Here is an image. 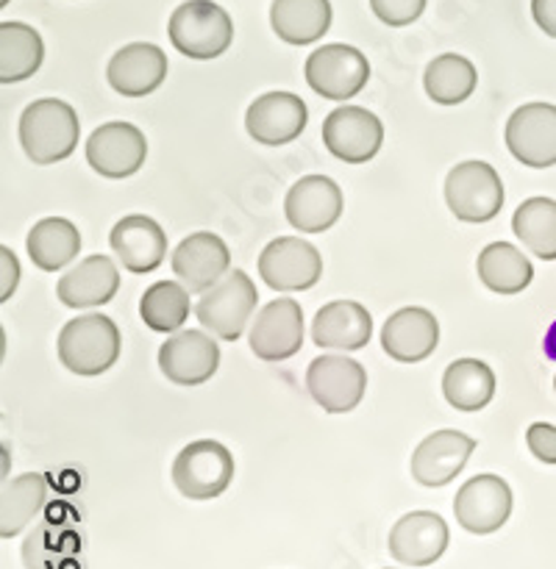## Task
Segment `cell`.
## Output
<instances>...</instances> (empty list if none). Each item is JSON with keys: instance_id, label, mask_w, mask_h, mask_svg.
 Returning <instances> with one entry per match:
<instances>
[{"instance_id": "cell-16", "label": "cell", "mask_w": 556, "mask_h": 569, "mask_svg": "<svg viewBox=\"0 0 556 569\" xmlns=\"http://www.w3.org/2000/svg\"><path fill=\"white\" fill-rule=\"evenodd\" d=\"M448 522L437 511H409L389 528L387 548L404 567H428L448 550Z\"/></svg>"}, {"instance_id": "cell-28", "label": "cell", "mask_w": 556, "mask_h": 569, "mask_svg": "<svg viewBox=\"0 0 556 569\" xmlns=\"http://www.w3.org/2000/svg\"><path fill=\"white\" fill-rule=\"evenodd\" d=\"M48 503V478L42 472H26L14 481H3L0 495V537L11 539L26 531L33 517Z\"/></svg>"}, {"instance_id": "cell-7", "label": "cell", "mask_w": 556, "mask_h": 569, "mask_svg": "<svg viewBox=\"0 0 556 569\" xmlns=\"http://www.w3.org/2000/svg\"><path fill=\"white\" fill-rule=\"evenodd\" d=\"M311 92L326 100H350L370 81V61L354 44H322L311 50L304 67Z\"/></svg>"}, {"instance_id": "cell-12", "label": "cell", "mask_w": 556, "mask_h": 569, "mask_svg": "<svg viewBox=\"0 0 556 569\" xmlns=\"http://www.w3.org/2000/svg\"><path fill=\"white\" fill-rule=\"evenodd\" d=\"M148 159V139L131 122H106L87 139V161L98 176L120 181L142 170Z\"/></svg>"}, {"instance_id": "cell-29", "label": "cell", "mask_w": 556, "mask_h": 569, "mask_svg": "<svg viewBox=\"0 0 556 569\" xmlns=\"http://www.w3.org/2000/svg\"><path fill=\"white\" fill-rule=\"evenodd\" d=\"M478 281L495 295H517L532 283L534 267L523 250L509 242H493L476 259Z\"/></svg>"}, {"instance_id": "cell-22", "label": "cell", "mask_w": 556, "mask_h": 569, "mask_svg": "<svg viewBox=\"0 0 556 569\" xmlns=\"http://www.w3.org/2000/svg\"><path fill=\"white\" fill-rule=\"evenodd\" d=\"M439 345V322L437 317L420 306H406L395 311L381 328L384 353L400 365H417L426 361Z\"/></svg>"}, {"instance_id": "cell-23", "label": "cell", "mask_w": 556, "mask_h": 569, "mask_svg": "<svg viewBox=\"0 0 556 569\" xmlns=\"http://www.w3.org/2000/svg\"><path fill=\"white\" fill-rule=\"evenodd\" d=\"M109 244L120 264L133 276L153 272L167 256V233L145 214H128L111 228Z\"/></svg>"}, {"instance_id": "cell-39", "label": "cell", "mask_w": 556, "mask_h": 569, "mask_svg": "<svg viewBox=\"0 0 556 569\" xmlns=\"http://www.w3.org/2000/svg\"><path fill=\"white\" fill-rule=\"evenodd\" d=\"M532 14L534 22L556 39V0H532Z\"/></svg>"}, {"instance_id": "cell-13", "label": "cell", "mask_w": 556, "mask_h": 569, "mask_svg": "<svg viewBox=\"0 0 556 569\" xmlns=\"http://www.w3.org/2000/svg\"><path fill=\"white\" fill-rule=\"evenodd\" d=\"M512 515V489L498 476H476L454 498V517L467 533L489 537L500 531Z\"/></svg>"}, {"instance_id": "cell-9", "label": "cell", "mask_w": 556, "mask_h": 569, "mask_svg": "<svg viewBox=\"0 0 556 569\" xmlns=\"http://www.w3.org/2000/svg\"><path fill=\"white\" fill-rule=\"evenodd\" d=\"M322 276V256L300 237H278L259 253V278L276 292H306Z\"/></svg>"}, {"instance_id": "cell-32", "label": "cell", "mask_w": 556, "mask_h": 569, "mask_svg": "<svg viewBox=\"0 0 556 569\" xmlns=\"http://www.w3.org/2000/svg\"><path fill=\"white\" fill-rule=\"evenodd\" d=\"M512 231L537 259L556 261V200L528 198L512 214Z\"/></svg>"}, {"instance_id": "cell-10", "label": "cell", "mask_w": 556, "mask_h": 569, "mask_svg": "<svg viewBox=\"0 0 556 569\" xmlns=\"http://www.w3.org/2000/svg\"><path fill=\"white\" fill-rule=\"evenodd\" d=\"M322 144L345 164H365L381 150L384 126L361 106H339L322 120Z\"/></svg>"}, {"instance_id": "cell-21", "label": "cell", "mask_w": 556, "mask_h": 569, "mask_svg": "<svg viewBox=\"0 0 556 569\" xmlns=\"http://www.w3.org/2000/svg\"><path fill=\"white\" fill-rule=\"evenodd\" d=\"M167 67L170 64L159 44L131 42L111 56L106 78H109V87L122 98H145L165 83Z\"/></svg>"}, {"instance_id": "cell-6", "label": "cell", "mask_w": 556, "mask_h": 569, "mask_svg": "<svg viewBox=\"0 0 556 569\" xmlns=\"http://www.w3.org/2000/svg\"><path fill=\"white\" fill-rule=\"evenodd\" d=\"M234 456L215 439L189 442L172 461V483L187 500H215L231 487Z\"/></svg>"}, {"instance_id": "cell-3", "label": "cell", "mask_w": 556, "mask_h": 569, "mask_svg": "<svg viewBox=\"0 0 556 569\" xmlns=\"http://www.w3.org/2000/svg\"><path fill=\"white\" fill-rule=\"evenodd\" d=\"M172 48L195 61H209L226 53L234 42V22L215 0H183L170 14Z\"/></svg>"}, {"instance_id": "cell-17", "label": "cell", "mask_w": 556, "mask_h": 569, "mask_svg": "<svg viewBox=\"0 0 556 569\" xmlns=\"http://www.w3.org/2000/svg\"><path fill=\"white\" fill-rule=\"evenodd\" d=\"M170 264L189 292L203 295L231 272V250L217 233L198 231L181 239V244L172 250Z\"/></svg>"}, {"instance_id": "cell-19", "label": "cell", "mask_w": 556, "mask_h": 569, "mask_svg": "<svg viewBox=\"0 0 556 569\" xmlns=\"http://www.w3.org/2000/svg\"><path fill=\"white\" fill-rule=\"evenodd\" d=\"M287 222L300 233H322L342 217V189L328 176H304L284 198Z\"/></svg>"}, {"instance_id": "cell-20", "label": "cell", "mask_w": 556, "mask_h": 569, "mask_svg": "<svg viewBox=\"0 0 556 569\" xmlns=\"http://www.w3.org/2000/svg\"><path fill=\"white\" fill-rule=\"evenodd\" d=\"M309 111L306 103L292 92H265L245 111V128L250 139L267 148L289 144L304 133Z\"/></svg>"}, {"instance_id": "cell-5", "label": "cell", "mask_w": 556, "mask_h": 569, "mask_svg": "<svg viewBox=\"0 0 556 569\" xmlns=\"http://www.w3.org/2000/svg\"><path fill=\"white\" fill-rule=\"evenodd\" d=\"M445 203L456 220L481 226L504 209V183L487 161H459L445 178Z\"/></svg>"}, {"instance_id": "cell-26", "label": "cell", "mask_w": 556, "mask_h": 569, "mask_svg": "<svg viewBox=\"0 0 556 569\" xmlns=\"http://www.w3.org/2000/svg\"><path fill=\"white\" fill-rule=\"evenodd\" d=\"M270 26L276 37L287 44H315L331 28V3L328 0H272Z\"/></svg>"}, {"instance_id": "cell-2", "label": "cell", "mask_w": 556, "mask_h": 569, "mask_svg": "<svg viewBox=\"0 0 556 569\" xmlns=\"http://www.w3.org/2000/svg\"><path fill=\"white\" fill-rule=\"evenodd\" d=\"M120 328L111 317H72L59 333V361L81 378L103 376L120 359Z\"/></svg>"}, {"instance_id": "cell-24", "label": "cell", "mask_w": 556, "mask_h": 569, "mask_svg": "<svg viewBox=\"0 0 556 569\" xmlns=\"http://www.w3.org/2000/svg\"><path fill=\"white\" fill-rule=\"evenodd\" d=\"M120 289V270L109 256H87L56 283V295L67 309H95L115 300Z\"/></svg>"}, {"instance_id": "cell-33", "label": "cell", "mask_w": 556, "mask_h": 569, "mask_svg": "<svg viewBox=\"0 0 556 569\" xmlns=\"http://www.w3.org/2000/svg\"><path fill=\"white\" fill-rule=\"evenodd\" d=\"M478 72L470 59L459 53H443L426 67L423 76V87L426 94L439 106H456L465 103L473 92H476Z\"/></svg>"}, {"instance_id": "cell-27", "label": "cell", "mask_w": 556, "mask_h": 569, "mask_svg": "<svg viewBox=\"0 0 556 569\" xmlns=\"http://www.w3.org/2000/svg\"><path fill=\"white\" fill-rule=\"evenodd\" d=\"M26 250L42 272H59L81 250V233L64 217H44L33 222L26 237Z\"/></svg>"}, {"instance_id": "cell-37", "label": "cell", "mask_w": 556, "mask_h": 569, "mask_svg": "<svg viewBox=\"0 0 556 569\" xmlns=\"http://www.w3.org/2000/svg\"><path fill=\"white\" fill-rule=\"evenodd\" d=\"M526 445L532 456L543 465H556V426L550 422H532L526 431Z\"/></svg>"}, {"instance_id": "cell-25", "label": "cell", "mask_w": 556, "mask_h": 569, "mask_svg": "<svg viewBox=\"0 0 556 569\" xmlns=\"http://www.w3.org/2000/svg\"><path fill=\"white\" fill-rule=\"evenodd\" d=\"M373 337V317L356 300H334L315 315L311 339L317 348L326 350H361Z\"/></svg>"}, {"instance_id": "cell-30", "label": "cell", "mask_w": 556, "mask_h": 569, "mask_svg": "<svg viewBox=\"0 0 556 569\" xmlns=\"http://www.w3.org/2000/svg\"><path fill=\"white\" fill-rule=\"evenodd\" d=\"M443 395L456 411L487 409L495 395V372L478 359L450 361L443 376Z\"/></svg>"}, {"instance_id": "cell-35", "label": "cell", "mask_w": 556, "mask_h": 569, "mask_svg": "<svg viewBox=\"0 0 556 569\" xmlns=\"http://www.w3.org/2000/svg\"><path fill=\"white\" fill-rule=\"evenodd\" d=\"M50 539H53V533H50L48 526H39L28 533L26 545H22V565H26V569H53L56 545Z\"/></svg>"}, {"instance_id": "cell-31", "label": "cell", "mask_w": 556, "mask_h": 569, "mask_svg": "<svg viewBox=\"0 0 556 569\" xmlns=\"http://www.w3.org/2000/svg\"><path fill=\"white\" fill-rule=\"evenodd\" d=\"M44 44L37 28L26 22H0V81L17 83L42 67Z\"/></svg>"}, {"instance_id": "cell-14", "label": "cell", "mask_w": 556, "mask_h": 569, "mask_svg": "<svg viewBox=\"0 0 556 569\" xmlns=\"http://www.w3.org/2000/svg\"><path fill=\"white\" fill-rule=\"evenodd\" d=\"M248 345L256 359L287 361L304 348V309L298 300L278 298L256 315Z\"/></svg>"}, {"instance_id": "cell-34", "label": "cell", "mask_w": 556, "mask_h": 569, "mask_svg": "<svg viewBox=\"0 0 556 569\" xmlns=\"http://www.w3.org/2000/svg\"><path fill=\"white\" fill-rule=\"evenodd\" d=\"M192 311L189 289L181 281H159L145 289L139 300V317L156 333H176Z\"/></svg>"}, {"instance_id": "cell-36", "label": "cell", "mask_w": 556, "mask_h": 569, "mask_svg": "<svg viewBox=\"0 0 556 569\" xmlns=\"http://www.w3.org/2000/svg\"><path fill=\"white\" fill-rule=\"evenodd\" d=\"M370 9L384 26H409L426 9V0H370Z\"/></svg>"}, {"instance_id": "cell-42", "label": "cell", "mask_w": 556, "mask_h": 569, "mask_svg": "<svg viewBox=\"0 0 556 569\" xmlns=\"http://www.w3.org/2000/svg\"><path fill=\"white\" fill-rule=\"evenodd\" d=\"M554 389H556V378H554Z\"/></svg>"}, {"instance_id": "cell-15", "label": "cell", "mask_w": 556, "mask_h": 569, "mask_svg": "<svg viewBox=\"0 0 556 569\" xmlns=\"http://www.w3.org/2000/svg\"><path fill=\"white\" fill-rule=\"evenodd\" d=\"M220 367V348L206 331H176L159 348L161 376L178 387H200Z\"/></svg>"}, {"instance_id": "cell-11", "label": "cell", "mask_w": 556, "mask_h": 569, "mask_svg": "<svg viewBox=\"0 0 556 569\" xmlns=\"http://www.w3.org/2000/svg\"><path fill=\"white\" fill-rule=\"evenodd\" d=\"M506 148L520 164L545 170L556 164V106L526 103L506 120Z\"/></svg>"}, {"instance_id": "cell-18", "label": "cell", "mask_w": 556, "mask_h": 569, "mask_svg": "<svg viewBox=\"0 0 556 569\" xmlns=\"http://www.w3.org/2000/svg\"><path fill=\"white\" fill-rule=\"evenodd\" d=\"M476 450V439L461 431H434L415 448L409 461V472L420 487L439 489L448 487Z\"/></svg>"}, {"instance_id": "cell-40", "label": "cell", "mask_w": 556, "mask_h": 569, "mask_svg": "<svg viewBox=\"0 0 556 569\" xmlns=\"http://www.w3.org/2000/svg\"><path fill=\"white\" fill-rule=\"evenodd\" d=\"M543 353H545V359H548V361H556V320L550 322L548 331H545Z\"/></svg>"}, {"instance_id": "cell-1", "label": "cell", "mask_w": 556, "mask_h": 569, "mask_svg": "<svg viewBox=\"0 0 556 569\" xmlns=\"http://www.w3.org/2000/svg\"><path fill=\"white\" fill-rule=\"evenodd\" d=\"M20 144L33 164H56L72 156L81 137L76 109L64 100L42 98L26 106L20 114Z\"/></svg>"}, {"instance_id": "cell-8", "label": "cell", "mask_w": 556, "mask_h": 569, "mask_svg": "<svg viewBox=\"0 0 556 569\" xmlns=\"http://www.w3.org/2000/svg\"><path fill=\"white\" fill-rule=\"evenodd\" d=\"M306 389L311 400L328 415H348L367 392V372L348 356L322 353L306 370Z\"/></svg>"}, {"instance_id": "cell-38", "label": "cell", "mask_w": 556, "mask_h": 569, "mask_svg": "<svg viewBox=\"0 0 556 569\" xmlns=\"http://www.w3.org/2000/svg\"><path fill=\"white\" fill-rule=\"evenodd\" d=\"M20 283V261L6 244H0V300H9Z\"/></svg>"}, {"instance_id": "cell-4", "label": "cell", "mask_w": 556, "mask_h": 569, "mask_svg": "<svg viewBox=\"0 0 556 569\" xmlns=\"http://www.w3.org/2000/svg\"><path fill=\"white\" fill-rule=\"evenodd\" d=\"M256 303H259V292L248 272L231 270L209 292L200 295V300L195 303V317L211 337L237 342L254 317Z\"/></svg>"}, {"instance_id": "cell-41", "label": "cell", "mask_w": 556, "mask_h": 569, "mask_svg": "<svg viewBox=\"0 0 556 569\" xmlns=\"http://www.w3.org/2000/svg\"><path fill=\"white\" fill-rule=\"evenodd\" d=\"M6 3H9V0H0V6H6Z\"/></svg>"}]
</instances>
